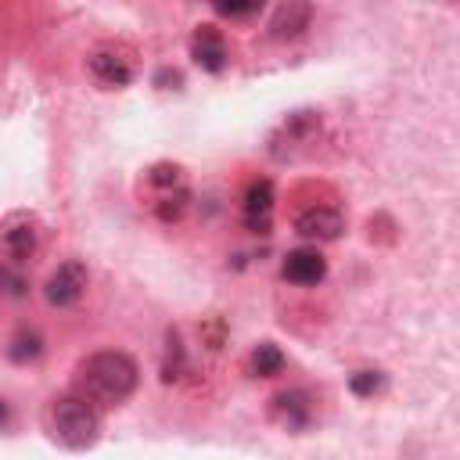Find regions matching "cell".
<instances>
[{"label":"cell","instance_id":"1","mask_svg":"<svg viewBox=\"0 0 460 460\" xmlns=\"http://www.w3.org/2000/svg\"><path fill=\"white\" fill-rule=\"evenodd\" d=\"M79 388H83L86 402L119 406L137 388V363L126 352H115V349L93 352L79 363Z\"/></svg>","mask_w":460,"mask_h":460},{"label":"cell","instance_id":"2","mask_svg":"<svg viewBox=\"0 0 460 460\" xmlns=\"http://www.w3.org/2000/svg\"><path fill=\"white\" fill-rule=\"evenodd\" d=\"M47 420H50L54 438L65 442L68 449L93 446L97 442V431H101V417H97V410L83 395H61V399H54L50 410H47Z\"/></svg>","mask_w":460,"mask_h":460},{"label":"cell","instance_id":"3","mask_svg":"<svg viewBox=\"0 0 460 460\" xmlns=\"http://www.w3.org/2000/svg\"><path fill=\"white\" fill-rule=\"evenodd\" d=\"M36 244H40V223H36V216H29V212H11V216L0 223V248H4V255H7L11 262L32 259Z\"/></svg>","mask_w":460,"mask_h":460},{"label":"cell","instance_id":"4","mask_svg":"<svg viewBox=\"0 0 460 460\" xmlns=\"http://www.w3.org/2000/svg\"><path fill=\"white\" fill-rule=\"evenodd\" d=\"M83 291H86V266H83L79 259L61 262V266L47 277V288H43L47 302H50V305H58V309L75 305V302L83 298Z\"/></svg>","mask_w":460,"mask_h":460},{"label":"cell","instance_id":"5","mask_svg":"<svg viewBox=\"0 0 460 460\" xmlns=\"http://www.w3.org/2000/svg\"><path fill=\"white\" fill-rule=\"evenodd\" d=\"M90 72L104 86H126L133 79V58L122 47H111L108 43V47H97L90 54Z\"/></svg>","mask_w":460,"mask_h":460},{"label":"cell","instance_id":"6","mask_svg":"<svg viewBox=\"0 0 460 460\" xmlns=\"http://www.w3.org/2000/svg\"><path fill=\"white\" fill-rule=\"evenodd\" d=\"M190 58L205 68V72H223L230 54H226V40L216 25H198L190 36Z\"/></svg>","mask_w":460,"mask_h":460},{"label":"cell","instance_id":"7","mask_svg":"<svg viewBox=\"0 0 460 460\" xmlns=\"http://www.w3.org/2000/svg\"><path fill=\"white\" fill-rule=\"evenodd\" d=\"M280 273H284V280H291V284H298V288H313V284L323 280L327 259H323L316 248H295V252L284 255Z\"/></svg>","mask_w":460,"mask_h":460},{"label":"cell","instance_id":"8","mask_svg":"<svg viewBox=\"0 0 460 460\" xmlns=\"http://www.w3.org/2000/svg\"><path fill=\"white\" fill-rule=\"evenodd\" d=\"M295 230H298L302 237H309V241H334V237H341V230H345V219H341L338 208L316 205V208L298 212Z\"/></svg>","mask_w":460,"mask_h":460},{"label":"cell","instance_id":"9","mask_svg":"<svg viewBox=\"0 0 460 460\" xmlns=\"http://www.w3.org/2000/svg\"><path fill=\"white\" fill-rule=\"evenodd\" d=\"M309 18H313V7L309 4H298V0H288L273 11L270 18V36L273 40H295L309 29Z\"/></svg>","mask_w":460,"mask_h":460},{"label":"cell","instance_id":"10","mask_svg":"<svg viewBox=\"0 0 460 460\" xmlns=\"http://www.w3.org/2000/svg\"><path fill=\"white\" fill-rule=\"evenodd\" d=\"M273 413H277V420H280L284 428L302 431V428H309L313 402H309V395H305L302 388H291V392H280V395L273 399Z\"/></svg>","mask_w":460,"mask_h":460},{"label":"cell","instance_id":"11","mask_svg":"<svg viewBox=\"0 0 460 460\" xmlns=\"http://www.w3.org/2000/svg\"><path fill=\"white\" fill-rule=\"evenodd\" d=\"M248 367H252L255 377H277V374L284 370V352H280L273 341H262V345H255Z\"/></svg>","mask_w":460,"mask_h":460},{"label":"cell","instance_id":"12","mask_svg":"<svg viewBox=\"0 0 460 460\" xmlns=\"http://www.w3.org/2000/svg\"><path fill=\"white\" fill-rule=\"evenodd\" d=\"M273 212V183L252 180L244 190V216H270Z\"/></svg>","mask_w":460,"mask_h":460},{"label":"cell","instance_id":"13","mask_svg":"<svg viewBox=\"0 0 460 460\" xmlns=\"http://www.w3.org/2000/svg\"><path fill=\"white\" fill-rule=\"evenodd\" d=\"M187 374V352L176 331H169V345H165V363H162V381H180Z\"/></svg>","mask_w":460,"mask_h":460},{"label":"cell","instance_id":"14","mask_svg":"<svg viewBox=\"0 0 460 460\" xmlns=\"http://www.w3.org/2000/svg\"><path fill=\"white\" fill-rule=\"evenodd\" d=\"M40 352H43V338L36 331H18L14 341H11V349H7V356L14 363H32Z\"/></svg>","mask_w":460,"mask_h":460},{"label":"cell","instance_id":"15","mask_svg":"<svg viewBox=\"0 0 460 460\" xmlns=\"http://www.w3.org/2000/svg\"><path fill=\"white\" fill-rule=\"evenodd\" d=\"M381 385H385V374H381V370H356V374L349 377V388H352V395H359V399L374 395Z\"/></svg>","mask_w":460,"mask_h":460},{"label":"cell","instance_id":"16","mask_svg":"<svg viewBox=\"0 0 460 460\" xmlns=\"http://www.w3.org/2000/svg\"><path fill=\"white\" fill-rule=\"evenodd\" d=\"M180 165H172V162H158V165H151L147 169V180L155 183V187H176L180 183Z\"/></svg>","mask_w":460,"mask_h":460},{"label":"cell","instance_id":"17","mask_svg":"<svg viewBox=\"0 0 460 460\" xmlns=\"http://www.w3.org/2000/svg\"><path fill=\"white\" fill-rule=\"evenodd\" d=\"M183 205H187V194H183V190H176L172 198H162V205H158L155 212H158V219H165V223H169V219H180Z\"/></svg>","mask_w":460,"mask_h":460},{"label":"cell","instance_id":"18","mask_svg":"<svg viewBox=\"0 0 460 460\" xmlns=\"http://www.w3.org/2000/svg\"><path fill=\"white\" fill-rule=\"evenodd\" d=\"M216 11L226 18H244V14H255L259 4H216Z\"/></svg>","mask_w":460,"mask_h":460},{"label":"cell","instance_id":"19","mask_svg":"<svg viewBox=\"0 0 460 460\" xmlns=\"http://www.w3.org/2000/svg\"><path fill=\"white\" fill-rule=\"evenodd\" d=\"M244 226L252 234H270V216H244Z\"/></svg>","mask_w":460,"mask_h":460},{"label":"cell","instance_id":"20","mask_svg":"<svg viewBox=\"0 0 460 460\" xmlns=\"http://www.w3.org/2000/svg\"><path fill=\"white\" fill-rule=\"evenodd\" d=\"M0 288H7V291H22V277H14V273H7L4 266H0Z\"/></svg>","mask_w":460,"mask_h":460},{"label":"cell","instance_id":"21","mask_svg":"<svg viewBox=\"0 0 460 460\" xmlns=\"http://www.w3.org/2000/svg\"><path fill=\"white\" fill-rule=\"evenodd\" d=\"M7 420H11V410H7V402H4V399H0V428H4V424H7Z\"/></svg>","mask_w":460,"mask_h":460}]
</instances>
